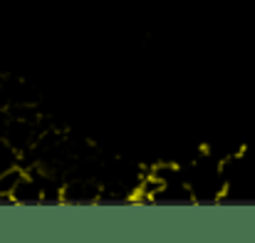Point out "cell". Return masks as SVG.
<instances>
[{"label": "cell", "instance_id": "1", "mask_svg": "<svg viewBox=\"0 0 255 243\" xmlns=\"http://www.w3.org/2000/svg\"><path fill=\"white\" fill-rule=\"evenodd\" d=\"M12 199H15V204H40L45 199L42 181H40L37 171L22 174V179L17 181V186L12 191Z\"/></svg>", "mask_w": 255, "mask_h": 243}, {"label": "cell", "instance_id": "2", "mask_svg": "<svg viewBox=\"0 0 255 243\" xmlns=\"http://www.w3.org/2000/svg\"><path fill=\"white\" fill-rule=\"evenodd\" d=\"M102 189L94 181H70L67 186H62V201L65 204H94L99 201Z\"/></svg>", "mask_w": 255, "mask_h": 243}, {"label": "cell", "instance_id": "3", "mask_svg": "<svg viewBox=\"0 0 255 243\" xmlns=\"http://www.w3.org/2000/svg\"><path fill=\"white\" fill-rule=\"evenodd\" d=\"M17 162H20V152L10 142H5L0 137V174L7 171V169H12V166H17Z\"/></svg>", "mask_w": 255, "mask_h": 243}, {"label": "cell", "instance_id": "4", "mask_svg": "<svg viewBox=\"0 0 255 243\" xmlns=\"http://www.w3.org/2000/svg\"><path fill=\"white\" fill-rule=\"evenodd\" d=\"M22 174L25 171H20V166H12V169L2 171L0 174V194H12L15 186H17V181L22 179Z\"/></svg>", "mask_w": 255, "mask_h": 243}]
</instances>
